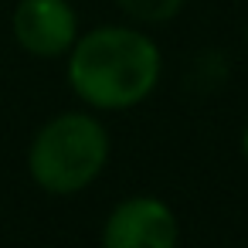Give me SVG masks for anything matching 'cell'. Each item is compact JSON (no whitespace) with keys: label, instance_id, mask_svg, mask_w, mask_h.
<instances>
[{"label":"cell","instance_id":"6da1fadb","mask_svg":"<svg viewBox=\"0 0 248 248\" xmlns=\"http://www.w3.org/2000/svg\"><path fill=\"white\" fill-rule=\"evenodd\" d=\"M68 82L92 109H129L160 82V48L136 28L102 24L68 51Z\"/></svg>","mask_w":248,"mask_h":248},{"label":"cell","instance_id":"7a4b0ae2","mask_svg":"<svg viewBox=\"0 0 248 248\" xmlns=\"http://www.w3.org/2000/svg\"><path fill=\"white\" fill-rule=\"evenodd\" d=\"M106 160L109 133L89 112H62L48 119L28 150V170L34 184L58 197L85 190L102 173Z\"/></svg>","mask_w":248,"mask_h":248},{"label":"cell","instance_id":"3957f363","mask_svg":"<svg viewBox=\"0 0 248 248\" xmlns=\"http://www.w3.org/2000/svg\"><path fill=\"white\" fill-rule=\"evenodd\" d=\"M102 248H177V217L160 197H126L106 217Z\"/></svg>","mask_w":248,"mask_h":248},{"label":"cell","instance_id":"277c9868","mask_svg":"<svg viewBox=\"0 0 248 248\" xmlns=\"http://www.w3.org/2000/svg\"><path fill=\"white\" fill-rule=\"evenodd\" d=\"M11 24L17 45L34 58H62L78 41V17L68 0H21Z\"/></svg>","mask_w":248,"mask_h":248},{"label":"cell","instance_id":"5b68a950","mask_svg":"<svg viewBox=\"0 0 248 248\" xmlns=\"http://www.w3.org/2000/svg\"><path fill=\"white\" fill-rule=\"evenodd\" d=\"M116 4L123 7V14H129L140 24H163L180 14L184 0H116Z\"/></svg>","mask_w":248,"mask_h":248},{"label":"cell","instance_id":"8992f818","mask_svg":"<svg viewBox=\"0 0 248 248\" xmlns=\"http://www.w3.org/2000/svg\"><path fill=\"white\" fill-rule=\"evenodd\" d=\"M241 156H245V163H248V123H245V133H241Z\"/></svg>","mask_w":248,"mask_h":248},{"label":"cell","instance_id":"52a82bcc","mask_svg":"<svg viewBox=\"0 0 248 248\" xmlns=\"http://www.w3.org/2000/svg\"><path fill=\"white\" fill-rule=\"evenodd\" d=\"M245 41H248V28H245Z\"/></svg>","mask_w":248,"mask_h":248}]
</instances>
